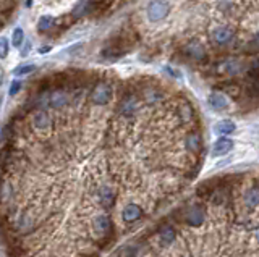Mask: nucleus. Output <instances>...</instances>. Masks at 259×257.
<instances>
[{
  "label": "nucleus",
  "mask_w": 259,
  "mask_h": 257,
  "mask_svg": "<svg viewBox=\"0 0 259 257\" xmlns=\"http://www.w3.org/2000/svg\"><path fill=\"white\" fill-rule=\"evenodd\" d=\"M117 110H119V115L123 118H131L135 117L136 112L139 110V100L135 94L126 92L123 97L120 99L119 105H117Z\"/></svg>",
  "instance_id": "f257e3e1"
},
{
  "label": "nucleus",
  "mask_w": 259,
  "mask_h": 257,
  "mask_svg": "<svg viewBox=\"0 0 259 257\" xmlns=\"http://www.w3.org/2000/svg\"><path fill=\"white\" fill-rule=\"evenodd\" d=\"M112 99V86L105 81H100L94 86V89L91 91V102L98 107L109 104Z\"/></svg>",
  "instance_id": "f03ea898"
},
{
  "label": "nucleus",
  "mask_w": 259,
  "mask_h": 257,
  "mask_svg": "<svg viewBox=\"0 0 259 257\" xmlns=\"http://www.w3.org/2000/svg\"><path fill=\"white\" fill-rule=\"evenodd\" d=\"M170 12V5L167 0H152L148 5V18L149 21H162L167 18V15Z\"/></svg>",
  "instance_id": "7ed1b4c3"
},
{
  "label": "nucleus",
  "mask_w": 259,
  "mask_h": 257,
  "mask_svg": "<svg viewBox=\"0 0 259 257\" xmlns=\"http://www.w3.org/2000/svg\"><path fill=\"white\" fill-rule=\"evenodd\" d=\"M206 219V212L204 209L201 207V205H191V207L186 209L185 212V220L188 225H193V226H198L201 225L202 221Z\"/></svg>",
  "instance_id": "20e7f679"
},
{
  "label": "nucleus",
  "mask_w": 259,
  "mask_h": 257,
  "mask_svg": "<svg viewBox=\"0 0 259 257\" xmlns=\"http://www.w3.org/2000/svg\"><path fill=\"white\" fill-rule=\"evenodd\" d=\"M68 102H70V99H68V94H67V91H65V89H60V88L54 89L52 92L49 94V105L54 110L63 109Z\"/></svg>",
  "instance_id": "39448f33"
},
{
  "label": "nucleus",
  "mask_w": 259,
  "mask_h": 257,
  "mask_svg": "<svg viewBox=\"0 0 259 257\" xmlns=\"http://www.w3.org/2000/svg\"><path fill=\"white\" fill-rule=\"evenodd\" d=\"M212 39H214V42L217 45H228L233 42V39H235V33H233L232 28L220 26L212 33Z\"/></svg>",
  "instance_id": "423d86ee"
},
{
  "label": "nucleus",
  "mask_w": 259,
  "mask_h": 257,
  "mask_svg": "<svg viewBox=\"0 0 259 257\" xmlns=\"http://www.w3.org/2000/svg\"><path fill=\"white\" fill-rule=\"evenodd\" d=\"M33 125L39 129H47L52 125V118H50V115L44 109H38L33 113Z\"/></svg>",
  "instance_id": "0eeeda50"
},
{
  "label": "nucleus",
  "mask_w": 259,
  "mask_h": 257,
  "mask_svg": "<svg viewBox=\"0 0 259 257\" xmlns=\"http://www.w3.org/2000/svg\"><path fill=\"white\" fill-rule=\"evenodd\" d=\"M141 215H143V209L138 204H128L123 209V212H121V217H123L126 223H133V221L139 220Z\"/></svg>",
  "instance_id": "6e6552de"
},
{
  "label": "nucleus",
  "mask_w": 259,
  "mask_h": 257,
  "mask_svg": "<svg viewBox=\"0 0 259 257\" xmlns=\"http://www.w3.org/2000/svg\"><path fill=\"white\" fill-rule=\"evenodd\" d=\"M94 230H96V233H99V235H110L112 233V221L109 217H105V215H99V217H96L94 219Z\"/></svg>",
  "instance_id": "1a4fd4ad"
},
{
  "label": "nucleus",
  "mask_w": 259,
  "mask_h": 257,
  "mask_svg": "<svg viewBox=\"0 0 259 257\" xmlns=\"http://www.w3.org/2000/svg\"><path fill=\"white\" fill-rule=\"evenodd\" d=\"M185 147L190 150V152H199L202 147V138L199 133L193 131L185 138Z\"/></svg>",
  "instance_id": "9d476101"
},
{
  "label": "nucleus",
  "mask_w": 259,
  "mask_h": 257,
  "mask_svg": "<svg viewBox=\"0 0 259 257\" xmlns=\"http://www.w3.org/2000/svg\"><path fill=\"white\" fill-rule=\"evenodd\" d=\"M232 149H233V141L228 139V138H220V139L216 141L214 149H212V154H214L216 157H220V155L228 154Z\"/></svg>",
  "instance_id": "9b49d317"
},
{
  "label": "nucleus",
  "mask_w": 259,
  "mask_h": 257,
  "mask_svg": "<svg viewBox=\"0 0 259 257\" xmlns=\"http://www.w3.org/2000/svg\"><path fill=\"white\" fill-rule=\"evenodd\" d=\"M179 117L180 120L183 123H191L193 120H195V109H193V105L188 102V100H183V102L180 104V107H179Z\"/></svg>",
  "instance_id": "f8f14e48"
},
{
  "label": "nucleus",
  "mask_w": 259,
  "mask_h": 257,
  "mask_svg": "<svg viewBox=\"0 0 259 257\" xmlns=\"http://www.w3.org/2000/svg\"><path fill=\"white\" fill-rule=\"evenodd\" d=\"M164 97V92L156 88V86H148L144 91H143V100L146 104H156L159 102V100Z\"/></svg>",
  "instance_id": "ddd939ff"
},
{
  "label": "nucleus",
  "mask_w": 259,
  "mask_h": 257,
  "mask_svg": "<svg viewBox=\"0 0 259 257\" xmlns=\"http://www.w3.org/2000/svg\"><path fill=\"white\" fill-rule=\"evenodd\" d=\"M99 201H100V204H102L104 207H112L114 202H115L114 189L109 188V186H102V188L99 189Z\"/></svg>",
  "instance_id": "4468645a"
},
{
  "label": "nucleus",
  "mask_w": 259,
  "mask_h": 257,
  "mask_svg": "<svg viewBox=\"0 0 259 257\" xmlns=\"http://www.w3.org/2000/svg\"><path fill=\"white\" fill-rule=\"evenodd\" d=\"M209 104H211L212 109L222 110V109H227L228 100H227L225 94H223V92H217V91H214V92L209 94Z\"/></svg>",
  "instance_id": "2eb2a0df"
},
{
  "label": "nucleus",
  "mask_w": 259,
  "mask_h": 257,
  "mask_svg": "<svg viewBox=\"0 0 259 257\" xmlns=\"http://www.w3.org/2000/svg\"><path fill=\"white\" fill-rule=\"evenodd\" d=\"M185 52H186L188 57L193 58V60H204L206 58V50L202 49L199 44H196V42L188 44L185 47Z\"/></svg>",
  "instance_id": "dca6fc26"
},
{
  "label": "nucleus",
  "mask_w": 259,
  "mask_h": 257,
  "mask_svg": "<svg viewBox=\"0 0 259 257\" xmlns=\"http://www.w3.org/2000/svg\"><path fill=\"white\" fill-rule=\"evenodd\" d=\"M159 238H160L162 244L169 246L170 243H174V239H175V230L172 228V226H169V225L162 226L160 231H159Z\"/></svg>",
  "instance_id": "f3484780"
},
{
  "label": "nucleus",
  "mask_w": 259,
  "mask_h": 257,
  "mask_svg": "<svg viewBox=\"0 0 259 257\" xmlns=\"http://www.w3.org/2000/svg\"><path fill=\"white\" fill-rule=\"evenodd\" d=\"M220 68L228 74H238L243 70V65L238 60H227L225 63L220 65Z\"/></svg>",
  "instance_id": "a211bd4d"
},
{
  "label": "nucleus",
  "mask_w": 259,
  "mask_h": 257,
  "mask_svg": "<svg viewBox=\"0 0 259 257\" xmlns=\"http://www.w3.org/2000/svg\"><path fill=\"white\" fill-rule=\"evenodd\" d=\"M216 131L222 136L232 134L233 131H235V123H233L232 120H222V122L216 125Z\"/></svg>",
  "instance_id": "6ab92c4d"
},
{
  "label": "nucleus",
  "mask_w": 259,
  "mask_h": 257,
  "mask_svg": "<svg viewBox=\"0 0 259 257\" xmlns=\"http://www.w3.org/2000/svg\"><path fill=\"white\" fill-rule=\"evenodd\" d=\"M258 201H259V196H258V186L255 184L251 189L246 191L245 194V202L250 209H256L258 207Z\"/></svg>",
  "instance_id": "aec40b11"
},
{
  "label": "nucleus",
  "mask_w": 259,
  "mask_h": 257,
  "mask_svg": "<svg viewBox=\"0 0 259 257\" xmlns=\"http://www.w3.org/2000/svg\"><path fill=\"white\" fill-rule=\"evenodd\" d=\"M54 26V18L49 17V15H45V17H40L39 23H38V31L39 33H47L50 31Z\"/></svg>",
  "instance_id": "412c9836"
},
{
  "label": "nucleus",
  "mask_w": 259,
  "mask_h": 257,
  "mask_svg": "<svg viewBox=\"0 0 259 257\" xmlns=\"http://www.w3.org/2000/svg\"><path fill=\"white\" fill-rule=\"evenodd\" d=\"M34 70H36V65H33V63H29V65H21V67H18V68H15V74L17 76H24V74H29V73H33Z\"/></svg>",
  "instance_id": "4be33fe9"
},
{
  "label": "nucleus",
  "mask_w": 259,
  "mask_h": 257,
  "mask_svg": "<svg viewBox=\"0 0 259 257\" xmlns=\"http://www.w3.org/2000/svg\"><path fill=\"white\" fill-rule=\"evenodd\" d=\"M89 7H91V5H89L88 2H84V0H83V2H81V3L78 5V7H76V8L73 10V13H72V15H73L75 18H80V17H83L84 13H88L89 10H91Z\"/></svg>",
  "instance_id": "5701e85b"
},
{
  "label": "nucleus",
  "mask_w": 259,
  "mask_h": 257,
  "mask_svg": "<svg viewBox=\"0 0 259 257\" xmlns=\"http://www.w3.org/2000/svg\"><path fill=\"white\" fill-rule=\"evenodd\" d=\"M23 39H24V33L21 28H17L13 31V36H12V42L15 47H20V45L23 44Z\"/></svg>",
  "instance_id": "b1692460"
},
{
  "label": "nucleus",
  "mask_w": 259,
  "mask_h": 257,
  "mask_svg": "<svg viewBox=\"0 0 259 257\" xmlns=\"http://www.w3.org/2000/svg\"><path fill=\"white\" fill-rule=\"evenodd\" d=\"M20 230L24 231V233H28V231H31L33 230V220L31 219H28V217H23L21 220H20Z\"/></svg>",
  "instance_id": "393cba45"
},
{
  "label": "nucleus",
  "mask_w": 259,
  "mask_h": 257,
  "mask_svg": "<svg viewBox=\"0 0 259 257\" xmlns=\"http://www.w3.org/2000/svg\"><path fill=\"white\" fill-rule=\"evenodd\" d=\"M136 253H138V248H136V246H126V248L120 251L119 257H135Z\"/></svg>",
  "instance_id": "a878e982"
},
{
  "label": "nucleus",
  "mask_w": 259,
  "mask_h": 257,
  "mask_svg": "<svg viewBox=\"0 0 259 257\" xmlns=\"http://www.w3.org/2000/svg\"><path fill=\"white\" fill-rule=\"evenodd\" d=\"M10 194H12V188H10L8 183H3L2 188H0V198H2V201H7Z\"/></svg>",
  "instance_id": "bb28decb"
},
{
  "label": "nucleus",
  "mask_w": 259,
  "mask_h": 257,
  "mask_svg": "<svg viewBox=\"0 0 259 257\" xmlns=\"http://www.w3.org/2000/svg\"><path fill=\"white\" fill-rule=\"evenodd\" d=\"M20 89H21V83H20V81H13L12 86H10V91H8L10 97H15V95L20 92Z\"/></svg>",
  "instance_id": "cd10ccee"
},
{
  "label": "nucleus",
  "mask_w": 259,
  "mask_h": 257,
  "mask_svg": "<svg viewBox=\"0 0 259 257\" xmlns=\"http://www.w3.org/2000/svg\"><path fill=\"white\" fill-rule=\"evenodd\" d=\"M7 45H8L7 39H2V41H0V57H5V55H7Z\"/></svg>",
  "instance_id": "c85d7f7f"
},
{
  "label": "nucleus",
  "mask_w": 259,
  "mask_h": 257,
  "mask_svg": "<svg viewBox=\"0 0 259 257\" xmlns=\"http://www.w3.org/2000/svg\"><path fill=\"white\" fill-rule=\"evenodd\" d=\"M24 47H26V49H23V52H21V55H26V54L29 52V42H28L26 45H24Z\"/></svg>",
  "instance_id": "c756f323"
},
{
  "label": "nucleus",
  "mask_w": 259,
  "mask_h": 257,
  "mask_svg": "<svg viewBox=\"0 0 259 257\" xmlns=\"http://www.w3.org/2000/svg\"><path fill=\"white\" fill-rule=\"evenodd\" d=\"M50 47H44V49H39V54H45V52H49Z\"/></svg>",
  "instance_id": "7c9ffc66"
}]
</instances>
